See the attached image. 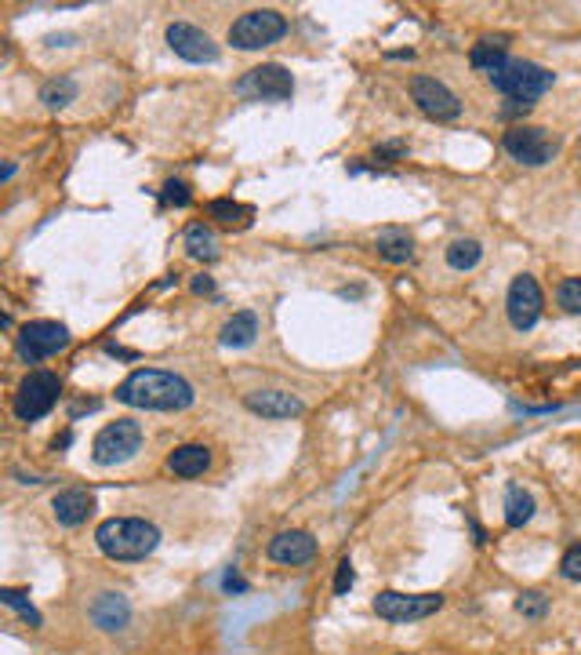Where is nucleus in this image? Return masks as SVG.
I'll list each match as a JSON object with an SVG mask.
<instances>
[{"label": "nucleus", "instance_id": "nucleus-7", "mask_svg": "<svg viewBox=\"0 0 581 655\" xmlns=\"http://www.w3.org/2000/svg\"><path fill=\"white\" fill-rule=\"evenodd\" d=\"M283 33H287V19L280 12H273V8H258V12L240 15L230 26V44L240 48V51H258V48L276 44Z\"/></svg>", "mask_w": 581, "mask_h": 655}, {"label": "nucleus", "instance_id": "nucleus-27", "mask_svg": "<svg viewBox=\"0 0 581 655\" xmlns=\"http://www.w3.org/2000/svg\"><path fill=\"white\" fill-rule=\"evenodd\" d=\"M0 601H4L8 608H15V612H19V616H22L30 626H40V623H44V616H40V612L30 605V594H22V590H12V586H4V590H0Z\"/></svg>", "mask_w": 581, "mask_h": 655}, {"label": "nucleus", "instance_id": "nucleus-14", "mask_svg": "<svg viewBox=\"0 0 581 655\" xmlns=\"http://www.w3.org/2000/svg\"><path fill=\"white\" fill-rule=\"evenodd\" d=\"M265 554H269V561H273V564H283V568H299V564H309V561L317 557V539H313L309 532L290 528V532H280V536H273Z\"/></svg>", "mask_w": 581, "mask_h": 655}, {"label": "nucleus", "instance_id": "nucleus-10", "mask_svg": "<svg viewBox=\"0 0 581 655\" xmlns=\"http://www.w3.org/2000/svg\"><path fill=\"white\" fill-rule=\"evenodd\" d=\"M444 608V594H396V590H386V594L375 598V612L378 619L389 623H414V619H429Z\"/></svg>", "mask_w": 581, "mask_h": 655}, {"label": "nucleus", "instance_id": "nucleus-21", "mask_svg": "<svg viewBox=\"0 0 581 655\" xmlns=\"http://www.w3.org/2000/svg\"><path fill=\"white\" fill-rule=\"evenodd\" d=\"M375 248L386 262H393V266H403V262H414V240L403 233V230H382L375 237Z\"/></svg>", "mask_w": 581, "mask_h": 655}, {"label": "nucleus", "instance_id": "nucleus-32", "mask_svg": "<svg viewBox=\"0 0 581 655\" xmlns=\"http://www.w3.org/2000/svg\"><path fill=\"white\" fill-rule=\"evenodd\" d=\"M559 575L570 579V582H581V546H570L559 561Z\"/></svg>", "mask_w": 581, "mask_h": 655}, {"label": "nucleus", "instance_id": "nucleus-12", "mask_svg": "<svg viewBox=\"0 0 581 655\" xmlns=\"http://www.w3.org/2000/svg\"><path fill=\"white\" fill-rule=\"evenodd\" d=\"M411 99H414V106H418L425 117H432V120H455V117L462 113L458 95H455L444 81H436V77H414V81H411Z\"/></svg>", "mask_w": 581, "mask_h": 655}, {"label": "nucleus", "instance_id": "nucleus-26", "mask_svg": "<svg viewBox=\"0 0 581 655\" xmlns=\"http://www.w3.org/2000/svg\"><path fill=\"white\" fill-rule=\"evenodd\" d=\"M73 99H77V81H73V77H55V81H48V84L40 88V102H44L48 109H62V106H69Z\"/></svg>", "mask_w": 581, "mask_h": 655}, {"label": "nucleus", "instance_id": "nucleus-31", "mask_svg": "<svg viewBox=\"0 0 581 655\" xmlns=\"http://www.w3.org/2000/svg\"><path fill=\"white\" fill-rule=\"evenodd\" d=\"M352 582H356L352 561H349V557H342V561H338V572H334V594H338V598H345L349 590H352Z\"/></svg>", "mask_w": 581, "mask_h": 655}, {"label": "nucleus", "instance_id": "nucleus-4", "mask_svg": "<svg viewBox=\"0 0 581 655\" xmlns=\"http://www.w3.org/2000/svg\"><path fill=\"white\" fill-rule=\"evenodd\" d=\"M142 448V426L134 419H117V423H106L95 441H91V458L99 467H120L127 458H134Z\"/></svg>", "mask_w": 581, "mask_h": 655}, {"label": "nucleus", "instance_id": "nucleus-11", "mask_svg": "<svg viewBox=\"0 0 581 655\" xmlns=\"http://www.w3.org/2000/svg\"><path fill=\"white\" fill-rule=\"evenodd\" d=\"M69 346V328L58 320H30L19 328V357L44 361Z\"/></svg>", "mask_w": 581, "mask_h": 655}, {"label": "nucleus", "instance_id": "nucleus-25", "mask_svg": "<svg viewBox=\"0 0 581 655\" xmlns=\"http://www.w3.org/2000/svg\"><path fill=\"white\" fill-rule=\"evenodd\" d=\"M480 258H483V244L480 240H473V237H462V240H455L451 248H447V266L451 270H473V266H480Z\"/></svg>", "mask_w": 581, "mask_h": 655}, {"label": "nucleus", "instance_id": "nucleus-24", "mask_svg": "<svg viewBox=\"0 0 581 655\" xmlns=\"http://www.w3.org/2000/svg\"><path fill=\"white\" fill-rule=\"evenodd\" d=\"M186 251L196 262H214L218 258V237L207 223H189L186 226Z\"/></svg>", "mask_w": 581, "mask_h": 655}, {"label": "nucleus", "instance_id": "nucleus-19", "mask_svg": "<svg viewBox=\"0 0 581 655\" xmlns=\"http://www.w3.org/2000/svg\"><path fill=\"white\" fill-rule=\"evenodd\" d=\"M508 40H513V37H505V33H498V37H483V40L469 51L473 70H480V74H487V77H490V74H498L501 66L508 62V55H505V51H508Z\"/></svg>", "mask_w": 581, "mask_h": 655}, {"label": "nucleus", "instance_id": "nucleus-15", "mask_svg": "<svg viewBox=\"0 0 581 655\" xmlns=\"http://www.w3.org/2000/svg\"><path fill=\"white\" fill-rule=\"evenodd\" d=\"M244 405H247V412H255L262 419H295L306 412V405L287 389H255L244 397Z\"/></svg>", "mask_w": 581, "mask_h": 655}, {"label": "nucleus", "instance_id": "nucleus-16", "mask_svg": "<svg viewBox=\"0 0 581 655\" xmlns=\"http://www.w3.org/2000/svg\"><path fill=\"white\" fill-rule=\"evenodd\" d=\"M91 623L102 630V633H120L127 623H131V601L124 594H117V590H106V594H99L91 601Z\"/></svg>", "mask_w": 581, "mask_h": 655}, {"label": "nucleus", "instance_id": "nucleus-30", "mask_svg": "<svg viewBox=\"0 0 581 655\" xmlns=\"http://www.w3.org/2000/svg\"><path fill=\"white\" fill-rule=\"evenodd\" d=\"M160 201H164L168 208H189L193 193H189V186H186L182 179H171V182H164V189H160Z\"/></svg>", "mask_w": 581, "mask_h": 655}, {"label": "nucleus", "instance_id": "nucleus-33", "mask_svg": "<svg viewBox=\"0 0 581 655\" xmlns=\"http://www.w3.org/2000/svg\"><path fill=\"white\" fill-rule=\"evenodd\" d=\"M534 109V102H527V99H505V106L498 109V117L501 120H520V117H527Z\"/></svg>", "mask_w": 581, "mask_h": 655}, {"label": "nucleus", "instance_id": "nucleus-35", "mask_svg": "<svg viewBox=\"0 0 581 655\" xmlns=\"http://www.w3.org/2000/svg\"><path fill=\"white\" fill-rule=\"evenodd\" d=\"M222 586H226V594H244V590H247V582L237 575V568H230V572H226Z\"/></svg>", "mask_w": 581, "mask_h": 655}, {"label": "nucleus", "instance_id": "nucleus-23", "mask_svg": "<svg viewBox=\"0 0 581 655\" xmlns=\"http://www.w3.org/2000/svg\"><path fill=\"white\" fill-rule=\"evenodd\" d=\"M207 219H214L218 226H237V230H244V226H251L255 208H247L240 201H230V196H218V201L207 205Z\"/></svg>", "mask_w": 581, "mask_h": 655}, {"label": "nucleus", "instance_id": "nucleus-20", "mask_svg": "<svg viewBox=\"0 0 581 655\" xmlns=\"http://www.w3.org/2000/svg\"><path fill=\"white\" fill-rule=\"evenodd\" d=\"M255 336H258V317H255L251 310H240V313H233V317L222 324V332H218V339H222V346H233V350H240V346H251V343H255Z\"/></svg>", "mask_w": 581, "mask_h": 655}, {"label": "nucleus", "instance_id": "nucleus-9", "mask_svg": "<svg viewBox=\"0 0 581 655\" xmlns=\"http://www.w3.org/2000/svg\"><path fill=\"white\" fill-rule=\"evenodd\" d=\"M542 310H545V295H542V284L531 277V274H520L508 284V295H505V313H508V324L516 332H531V328L542 320Z\"/></svg>", "mask_w": 581, "mask_h": 655}, {"label": "nucleus", "instance_id": "nucleus-18", "mask_svg": "<svg viewBox=\"0 0 581 655\" xmlns=\"http://www.w3.org/2000/svg\"><path fill=\"white\" fill-rule=\"evenodd\" d=\"M207 467H211V448L207 444H182V448H175L168 455V470L175 477H186V481L204 477Z\"/></svg>", "mask_w": 581, "mask_h": 655}, {"label": "nucleus", "instance_id": "nucleus-5", "mask_svg": "<svg viewBox=\"0 0 581 655\" xmlns=\"http://www.w3.org/2000/svg\"><path fill=\"white\" fill-rule=\"evenodd\" d=\"M233 92L240 99H251V102H287L290 95H295V77H290L280 62H265V66H255V70H247Z\"/></svg>", "mask_w": 581, "mask_h": 655}, {"label": "nucleus", "instance_id": "nucleus-22", "mask_svg": "<svg viewBox=\"0 0 581 655\" xmlns=\"http://www.w3.org/2000/svg\"><path fill=\"white\" fill-rule=\"evenodd\" d=\"M534 510L538 506H534V495L527 488L508 485V492H505V524L508 528H524V524H531Z\"/></svg>", "mask_w": 581, "mask_h": 655}, {"label": "nucleus", "instance_id": "nucleus-6", "mask_svg": "<svg viewBox=\"0 0 581 655\" xmlns=\"http://www.w3.org/2000/svg\"><path fill=\"white\" fill-rule=\"evenodd\" d=\"M58 393H62V379L58 375H51V371H30L22 382H19V389H15V415L22 419V423H37V419H44L55 405H58Z\"/></svg>", "mask_w": 581, "mask_h": 655}, {"label": "nucleus", "instance_id": "nucleus-17", "mask_svg": "<svg viewBox=\"0 0 581 655\" xmlns=\"http://www.w3.org/2000/svg\"><path fill=\"white\" fill-rule=\"evenodd\" d=\"M51 510H55V520L62 524V528H77V524H84V520L91 517L95 499H91V492H84V488H65V492L55 495Z\"/></svg>", "mask_w": 581, "mask_h": 655}, {"label": "nucleus", "instance_id": "nucleus-1", "mask_svg": "<svg viewBox=\"0 0 581 655\" xmlns=\"http://www.w3.org/2000/svg\"><path fill=\"white\" fill-rule=\"evenodd\" d=\"M117 401L127 408H142V412H182L196 401V393L175 371L138 368L117 386Z\"/></svg>", "mask_w": 581, "mask_h": 655}, {"label": "nucleus", "instance_id": "nucleus-3", "mask_svg": "<svg viewBox=\"0 0 581 655\" xmlns=\"http://www.w3.org/2000/svg\"><path fill=\"white\" fill-rule=\"evenodd\" d=\"M487 81L505 99H527V102H534V99H542L556 84V74L545 70V66H538V62H527V58H508L501 70L490 74Z\"/></svg>", "mask_w": 581, "mask_h": 655}, {"label": "nucleus", "instance_id": "nucleus-13", "mask_svg": "<svg viewBox=\"0 0 581 655\" xmlns=\"http://www.w3.org/2000/svg\"><path fill=\"white\" fill-rule=\"evenodd\" d=\"M168 44L186 62H218V55H222V51H218V44L204 30H196L189 22H171L168 26Z\"/></svg>", "mask_w": 581, "mask_h": 655}, {"label": "nucleus", "instance_id": "nucleus-8", "mask_svg": "<svg viewBox=\"0 0 581 655\" xmlns=\"http://www.w3.org/2000/svg\"><path fill=\"white\" fill-rule=\"evenodd\" d=\"M501 150L527 168H542L559 153V146L545 135V127H534V124H513L501 135Z\"/></svg>", "mask_w": 581, "mask_h": 655}, {"label": "nucleus", "instance_id": "nucleus-29", "mask_svg": "<svg viewBox=\"0 0 581 655\" xmlns=\"http://www.w3.org/2000/svg\"><path fill=\"white\" fill-rule=\"evenodd\" d=\"M516 612H520L524 619H542V616L549 612V598L538 594V590H524V594L516 598Z\"/></svg>", "mask_w": 581, "mask_h": 655}, {"label": "nucleus", "instance_id": "nucleus-2", "mask_svg": "<svg viewBox=\"0 0 581 655\" xmlns=\"http://www.w3.org/2000/svg\"><path fill=\"white\" fill-rule=\"evenodd\" d=\"M95 543L109 561H145L160 546V528L142 517H109L99 524Z\"/></svg>", "mask_w": 581, "mask_h": 655}, {"label": "nucleus", "instance_id": "nucleus-28", "mask_svg": "<svg viewBox=\"0 0 581 655\" xmlns=\"http://www.w3.org/2000/svg\"><path fill=\"white\" fill-rule=\"evenodd\" d=\"M556 302H559V310L563 313H581V277H567V281H559V288H556Z\"/></svg>", "mask_w": 581, "mask_h": 655}, {"label": "nucleus", "instance_id": "nucleus-36", "mask_svg": "<svg viewBox=\"0 0 581 655\" xmlns=\"http://www.w3.org/2000/svg\"><path fill=\"white\" fill-rule=\"evenodd\" d=\"M189 288H193L196 295H214V277H207V274H196V277L189 281Z\"/></svg>", "mask_w": 581, "mask_h": 655}, {"label": "nucleus", "instance_id": "nucleus-34", "mask_svg": "<svg viewBox=\"0 0 581 655\" xmlns=\"http://www.w3.org/2000/svg\"><path fill=\"white\" fill-rule=\"evenodd\" d=\"M407 157V143H382L375 146V161H400Z\"/></svg>", "mask_w": 581, "mask_h": 655}]
</instances>
